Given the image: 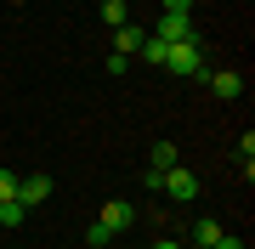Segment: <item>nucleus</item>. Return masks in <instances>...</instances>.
Masks as SVG:
<instances>
[{"label":"nucleus","instance_id":"obj_1","mask_svg":"<svg viewBox=\"0 0 255 249\" xmlns=\"http://www.w3.org/2000/svg\"><path fill=\"white\" fill-rule=\"evenodd\" d=\"M147 34H159L164 46H176V40H199V23H193V11H164Z\"/></svg>","mask_w":255,"mask_h":249},{"label":"nucleus","instance_id":"obj_2","mask_svg":"<svg viewBox=\"0 0 255 249\" xmlns=\"http://www.w3.org/2000/svg\"><path fill=\"white\" fill-rule=\"evenodd\" d=\"M164 68H170V74H182V80H193V74L204 80V63H199V40H176V46L164 51Z\"/></svg>","mask_w":255,"mask_h":249},{"label":"nucleus","instance_id":"obj_3","mask_svg":"<svg viewBox=\"0 0 255 249\" xmlns=\"http://www.w3.org/2000/svg\"><path fill=\"white\" fill-rule=\"evenodd\" d=\"M159 193L176 198V204H193V198H199V175L182 170V165H170V170H164V181H159Z\"/></svg>","mask_w":255,"mask_h":249},{"label":"nucleus","instance_id":"obj_4","mask_svg":"<svg viewBox=\"0 0 255 249\" xmlns=\"http://www.w3.org/2000/svg\"><path fill=\"white\" fill-rule=\"evenodd\" d=\"M17 198L34 210V204H46L51 198V175H17Z\"/></svg>","mask_w":255,"mask_h":249},{"label":"nucleus","instance_id":"obj_5","mask_svg":"<svg viewBox=\"0 0 255 249\" xmlns=\"http://www.w3.org/2000/svg\"><path fill=\"white\" fill-rule=\"evenodd\" d=\"M130 221H136V210H130L125 198H114V204H102V227H108V232H125Z\"/></svg>","mask_w":255,"mask_h":249},{"label":"nucleus","instance_id":"obj_6","mask_svg":"<svg viewBox=\"0 0 255 249\" xmlns=\"http://www.w3.org/2000/svg\"><path fill=\"white\" fill-rule=\"evenodd\" d=\"M142 40H147V28H136V23H119V28H114V51H119V57H136Z\"/></svg>","mask_w":255,"mask_h":249},{"label":"nucleus","instance_id":"obj_7","mask_svg":"<svg viewBox=\"0 0 255 249\" xmlns=\"http://www.w3.org/2000/svg\"><path fill=\"white\" fill-rule=\"evenodd\" d=\"M210 91H216L221 102H233V96H244V74H233V68H221V74H210Z\"/></svg>","mask_w":255,"mask_h":249},{"label":"nucleus","instance_id":"obj_8","mask_svg":"<svg viewBox=\"0 0 255 249\" xmlns=\"http://www.w3.org/2000/svg\"><path fill=\"white\" fill-rule=\"evenodd\" d=\"M28 221V204L23 198H0V227H11V232H17Z\"/></svg>","mask_w":255,"mask_h":249},{"label":"nucleus","instance_id":"obj_9","mask_svg":"<svg viewBox=\"0 0 255 249\" xmlns=\"http://www.w3.org/2000/svg\"><path fill=\"white\" fill-rule=\"evenodd\" d=\"M164 51H170V46H164V40H159V34H147V40H142V46H136V57H142V63H147V68H164Z\"/></svg>","mask_w":255,"mask_h":249},{"label":"nucleus","instance_id":"obj_10","mask_svg":"<svg viewBox=\"0 0 255 249\" xmlns=\"http://www.w3.org/2000/svg\"><path fill=\"white\" fill-rule=\"evenodd\" d=\"M102 23H108V28L130 23V6H125V0H102Z\"/></svg>","mask_w":255,"mask_h":249},{"label":"nucleus","instance_id":"obj_11","mask_svg":"<svg viewBox=\"0 0 255 249\" xmlns=\"http://www.w3.org/2000/svg\"><path fill=\"white\" fill-rule=\"evenodd\" d=\"M176 165V148L170 142H153V159H147V170H170Z\"/></svg>","mask_w":255,"mask_h":249},{"label":"nucleus","instance_id":"obj_12","mask_svg":"<svg viewBox=\"0 0 255 249\" xmlns=\"http://www.w3.org/2000/svg\"><path fill=\"white\" fill-rule=\"evenodd\" d=\"M216 238H221V227H216V221H199V227H193V249H210Z\"/></svg>","mask_w":255,"mask_h":249},{"label":"nucleus","instance_id":"obj_13","mask_svg":"<svg viewBox=\"0 0 255 249\" xmlns=\"http://www.w3.org/2000/svg\"><path fill=\"white\" fill-rule=\"evenodd\" d=\"M108 238H114V232H108V227H102V221H97L91 232H85V244H91V249H108Z\"/></svg>","mask_w":255,"mask_h":249},{"label":"nucleus","instance_id":"obj_14","mask_svg":"<svg viewBox=\"0 0 255 249\" xmlns=\"http://www.w3.org/2000/svg\"><path fill=\"white\" fill-rule=\"evenodd\" d=\"M0 198H17V170H0Z\"/></svg>","mask_w":255,"mask_h":249},{"label":"nucleus","instance_id":"obj_15","mask_svg":"<svg viewBox=\"0 0 255 249\" xmlns=\"http://www.w3.org/2000/svg\"><path fill=\"white\" fill-rule=\"evenodd\" d=\"M210 249H244V238H227V232H221V238L210 244Z\"/></svg>","mask_w":255,"mask_h":249},{"label":"nucleus","instance_id":"obj_16","mask_svg":"<svg viewBox=\"0 0 255 249\" xmlns=\"http://www.w3.org/2000/svg\"><path fill=\"white\" fill-rule=\"evenodd\" d=\"M164 11H193V0H164Z\"/></svg>","mask_w":255,"mask_h":249},{"label":"nucleus","instance_id":"obj_17","mask_svg":"<svg viewBox=\"0 0 255 249\" xmlns=\"http://www.w3.org/2000/svg\"><path fill=\"white\" fill-rule=\"evenodd\" d=\"M153 249H182V244H176V238H159V244H153Z\"/></svg>","mask_w":255,"mask_h":249},{"label":"nucleus","instance_id":"obj_18","mask_svg":"<svg viewBox=\"0 0 255 249\" xmlns=\"http://www.w3.org/2000/svg\"><path fill=\"white\" fill-rule=\"evenodd\" d=\"M11 6H23V0H11Z\"/></svg>","mask_w":255,"mask_h":249}]
</instances>
